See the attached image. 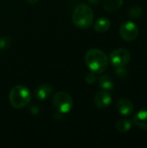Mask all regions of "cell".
Segmentation results:
<instances>
[{"mask_svg": "<svg viewBox=\"0 0 147 148\" xmlns=\"http://www.w3.org/2000/svg\"><path fill=\"white\" fill-rule=\"evenodd\" d=\"M85 62L90 71L100 75L107 69L108 58L102 50L91 49L85 55Z\"/></svg>", "mask_w": 147, "mask_h": 148, "instance_id": "cell-1", "label": "cell"}, {"mask_svg": "<svg viewBox=\"0 0 147 148\" xmlns=\"http://www.w3.org/2000/svg\"><path fill=\"white\" fill-rule=\"evenodd\" d=\"M72 21L76 27L88 29L94 22V11L87 4H79L73 11Z\"/></svg>", "mask_w": 147, "mask_h": 148, "instance_id": "cell-2", "label": "cell"}, {"mask_svg": "<svg viewBox=\"0 0 147 148\" xmlns=\"http://www.w3.org/2000/svg\"><path fill=\"white\" fill-rule=\"evenodd\" d=\"M10 105L16 109L26 107L31 100V93L29 89L23 85H16L13 87L9 95Z\"/></svg>", "mask_w": 147, "mask_h": 148, "instance_id": "cell-3", "label": "cell"}, {"mask_svg": "<svg viewBox=\"0 0 147 148\" xmlns=\"http://www.w3.org/2000/svg\"><path fill=\"white\" fill-rule=\"evenodd\" d=\"M52 104L58 114H68L73 108L72 97L66 92H57L52 99Z\"/></svg>", "mask_w": 147, "mask_h": 148, "instance_id": "cell-4", "label": "cell"}, {"mask_svg": "<svg viewBox=\"0 0 147 148\" xmlns=\"http://www.w3.org/2000/svg\"><path fill=\"white\" fill-rule=\"evenodd\" d=\"M109 61L113 67L122 68L127 65L131 61V54L126 49H116L110 54Z\"/></svg>", "mask_w": 147, "mask_h": 148, "instance_id": "cell-5", "label": "cell"}, {"mask_svg": "<svg viewBox=\"0 0 147 148\" xmlns=\"http://www.w3.org/2000/svg\"><path fill=\"white\" fill-rule=\"evenodd\" d=\"M120 35L126 42L134 41L139 36V28L133 22H124L120 27Z\"/></svg>", "mask_w": 147, "mask_h": 148, "instance_id": "cell-6", "label": "cell"}, {"mask_svg": "<svg viewBox=\"0 0 147 148\" xmlns=\"http://www.w3.org/2000/svg\"><path fill=\"white\" fill-rule=\"evenodd\" d=\"M112 102V96L107 90H101L94 96V104L98 108H107Z\"/></svg>", "mask_w": 147, "mask_h": 148, "instance_id": "cell-7", "label": "cell"}, {"mask_svg": "<svg viewBox=\"0 0 147 148\" xmlns=\"http://www.w3.org/2000/svg\"><path fill=\"white\" fill-rule=\"evenodd\" d=\"M53 93V88L51 85L43 83L36 87L35 89V96L39 101H45L47 100L50 95Z\"/></svg>", "mask_w": 147, "mask_h": 148, "instance_id": "cell-8", "label": "cell"}, {"mask_svg": "<svg viewBox=\"0 0 147 148\" xmlns=\"http://www.w3.org/2000/svg\"><path fill=\"white\" fill-rule=\"evenodd\" d=\"M117 108L119 112L124 115V116H128L131 114L133 113L134 107L131 100L127 98H121L117 102Z\"/></svg>", "mask_w": 147, "mask_h": 148, "instance_id": "cell-9", "label": "cell"}, {"mask_svg": "<svg viewBox=\"0 0 147 148\" xmlns=\"http://www.w3.org/2000/svg\"><path fill=\"white\" fill-rule=\"evenodd\" d=\"M133 122L139 128L147 131V110L139 111L133 117Z\"/></svg>", "mask_w": 147, "mask_h": 148, "instance_id": "cell-10", "label": "cell"}, {"mask_svg": "<svg viewBox=\"0 0 147 148\" xmlns=\"http://www.w3.org/2000/svg\"><path fill=\"white\" fill-rule=\"evenodd\" d=\"M110 26H111V23H110L109 19H107L106 17H101L95 22L94 29L97 32L104 33V32H107L109 29Z\"/></svg>", "mask_w": 147, "mask_h": 148, "instance_id": "cell-11", "label": "cell"}, {"mask_svg": "<svg viewBox=\"0 0 147 148\" xmlns=\"http://www.w3.org/2000/svg\"><path fill=\"white\" fill-rule=\"evenodd\" d=\"M99 86L104 90H112L114 87L113 81L109 75H101L98 80Z\"/></svg>", "mask_w": 147, "mask_h": 148, "instance_id": "cell-12", "label": "cell"}, {"mask_svg": "<svg viewBox=\"0 0 147 148\" xmlns=\"http://www.w3.org/2000/svg\"><path fill=\"white\" fill-rule=\"evenodd\" d=\"M123 5V0H105L103 3V8L107 11L117 10Z\"/></svg>", "mask_w": 147, "mask_h": 148, "instance_id": "cell-13", "label": "cell"}, {"mask_svg": "<svg viewBox=\"0 0 147 148\" xmlns=\"http://www.w3.org/2000/svg\"><path fill=\"white\" fill-rule=\"evenodd\" d=\"M115 127H116L117 131H119L120 133H126L131 129L132 122L129 120L122 119V120H120L117 121Z\"/></svg>", "mask_w": 147, "mask_h": 148, "instance_id": "cell-14", "label": "cell"}, {"mask_svg": "<svg viewBox=\"0 0 147 148\" xmlns=\"http://www.w3.org/2000/svg\"><path fill=\"white\" fill-rule=\"evenodd\" d=\"M143 14V10L139 6H133L128 10V15L131 18H139Z\"/></svg>", "mask_w": 147, "mask_h": 148, "instance_id": "cell-15", "label": "cell"}, {"mask_svg": "<svg viewBox=\"0 0 147 148\" xmlns=\"http://www.w3.org/2000/svg\"><path fill=\"white\" fill-rule=\"evenodd\" d=\"M11 44V38L10 36H3L0 38V49L5 50L10 48Z\"/></svg>", "mask_w": 147, "mask_h": 148, "instance_id": "cell-16", "label": "cell"}, {"mask_svg": "<svg viewBox=\"0 0 147 148\" xmlns=\"http://www.w3.org/2000/svg\"><path fill=\"white\" fill-rule=\"evenodd\" d=\"M85 81L88 84H93L96 82V75H95V73L90 71L89 73H88L86 75V77H85Z\"/></svg>", "mask_w": 147, "mask_h": 148, "instance_id": "cell-17", "label": "cell"}, {"mask_svg": "<svg viewBox=\"0 0 147 148\" xmlns=\"http://www.w3.org/2000/svg\"><path fill=\"white\" fill-rule=\"evenodd\" d=\"M29 111H30V113H31L32 114L36 115V114H39V112H40V108H39V107H38V106H35V105H33V106H31V107H30Z\"/></svg>", "mask_w": 147, "mask_h": 148, "instance_id": "cell-18", "label": "cell"}, {"mask_svg": "<svg viewBox=\"0 0 147 148\" xmlns=\"http://www.w3.org/2000/svg\"><path fill=\"white\" fill-rule=\"evenodd\" d=\"M39 0H26V2L29 4H35L38 2Z\"/></svg>", "mask_w": 147, "mask_h": 148, "instance_id": "cell-19", "label": "cell"}]
</instances>
